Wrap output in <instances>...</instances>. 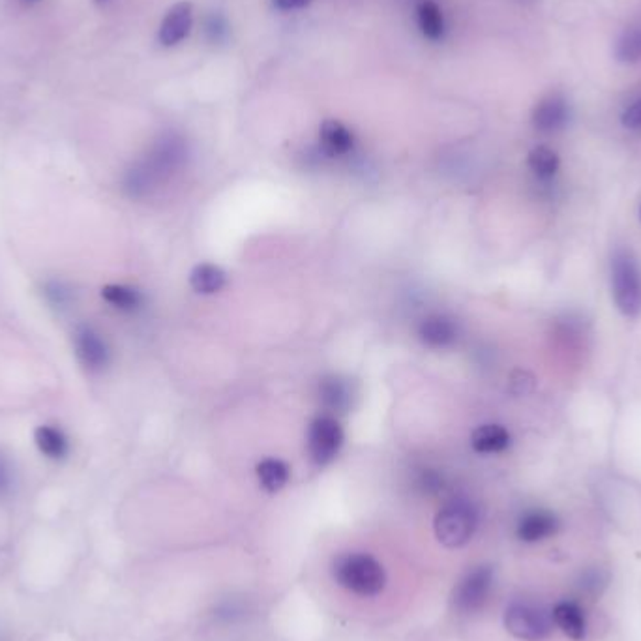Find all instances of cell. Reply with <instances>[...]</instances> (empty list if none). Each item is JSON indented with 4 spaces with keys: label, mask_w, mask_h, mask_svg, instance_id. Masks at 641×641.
<instances>
[{
    "label": "cell",
    "mask_w": 641,
    "mask_h": 641,
    "mask_svg": "<svg viewBox=\"0 0 641 641\" xmlns=\"http://www.w3.org/2000/svg\"><path fill=\"white\" fill-rule=\"evenodd\" d=\"M534 388V377L529 372H514L510 377V392L512 394H529V392Z\"/></svg>",
    "instance_id": "24"
},
{
    "label": "cell",
    "mask_w": 641,
    "mask_h": 641,
    "mask_svg": "<svg viewBox=\"0 0 641 641\" xmlns=\"http://www.w3.org/2000/svg\"><path fill=\"white\" fill-rule=\"evenodd\" d=\"M507 630L523 641H541L552 632L550 615L529 602H514L505 612Z\"/></svg>",
    "instance_id": "4"
},
{
    "label": "cell",
    "mask_w": 641,
    "mask_h": 641,
    "mask_svg": "<svg viewBox=\"0 0 641 641\" xmlns=\"http://www.w3.org/2000/svg\"><path fill=\"white\" fill-rule=\"evenodd\" d=\"M192 289L199 295H214L224 289L226 272L212 263H201L190 272Z\"/></svg>",
    "instance_id": "15"
},
{
    "label": "cell",
    "mask_w": 641,
    "mask_h": 641,
    "mask_svg": "<svg viewBox=\"0 0 641 641\" xmlns=\"http://www.w3.org/2000/svg\"><path fill=\"white\" fill-rule=\"evenodd\" d=\"M343 445V432L336 418L323 415L311 420L308 427V452L317 466L331 463Z\"/></svg>",
    "instance_id": "5"
},
{
    "label": "cell",
    "mask_w": 641,
    "mask_h": 641,
    "mask_svg": "<svg viewBox=\"0 0 641 641\" xmlns=\"http://www.w3.org/2000/svg\"><path fill=\"white\" fill-rule=\"evenodd\" d=\"M617 57L625 62H632L641 58V32L632 30L623 36V40L617 46Z\"/></svg>",
    "instance_id": "23"
},
{
    "label": "cell",
    "mask_w": 641,
    "mask_h": 641,
    "mask_svg": "<svg viewBox=\"0 0 641 641\" xmlns=\"http://www.w3.org/2000/svg\"><path fill=\"white\" fill-rule=\"evenodd\" d=\"M96 5H105V3H110V0H94Z\"/></svg>",
    "instance_id": "28"
},
{
    "label": "cell",
    "mask_w": 641,
    "mask_h": 641,
    "mask_svg": "<svg viewBox=\"0 0 641 641\" xmlns=\"http://www.w3.org/2000/svg\"><path fill=\"white\" fill-rule=\"evenodd\" d=\"M477 523L475 507L463 499H456L437 512L434 521L436 537L447 548H461L473 539Z\"/></svg>",
    "instance_id": "2"
},
{
    "label": "cell",
    "mask_w": 641,
    "mask_h": 641,
    "mask_svg": "<svg viewBox=\"0 0 641 641\" xmlns=\"http://www.w3.org/2000/svg\"><path fill=\"white\" fill-rule=\"evenodd\" d=\"M639 218H641V206H639Z\"/></svg>",
    "instance_id": "30"
},
{
    "label": "cell",
    "mask_w": 641,
    "mask_h": 641,
    "mask_svg": "<svg viewBox=\"0 0 641 641\" xmlns=\"http://www.w3.org/2000/svg\"><path fill=\"white\" fill-rule=\"evenodd\" d=\"M74 349L79 363L89 372H101L110 364V349L103 338L89 325H81L74 332Z\"/></svg>",
    "instance_id": "7"
},
{
    "label": "cell",
    "mask_w": 641,
    "mask_h": 641,
    "mask_svg": "<svg viewBox=\"0 0 641 641\" xmlns=\"http://www.w3.org/2000/svg\"><path fill=\"white\" fill-rule=\"evenodd\" d=\"M555 625L570 637V639H583L585 637V617L582 610L573 602H561L553 610Z\"/></svg>",
    "instance_id": "16"
},
{
    "label": "cell",
    "mask_w": 641,
    "mask_h": 641,
    "mask_svg": "<svg viewBox=\"0 0 641 641\" xmlns=\"http://www.w3.org/2000/svg\"><path fill=\"white\" fill-rule=\"evenodd\" d=\"M493 573L489 566H477L463 576L452 591V604L459 614H475L488 600Z\"/></svg>",
    "instance_id": "6"
},
{
    "label": "cell",
    "mask_w": 641,
    "mask_h": 641,
    "mask_svg": "<svg viewBox=\"0 0 641 641\" xmlns=\"http://www.w3.org/2000/svg\"><path fill=\"white\" fill-rule=\"evenodd\" d=\"M510 445V434L499 424L478 426L471 436V447L478 454L503 452Z\"/></svg>",
    "instance_id": "14"
},
{
    "label": "cell",
    "mask_w": 641,
    "mask_h": 641,
    "mask_svg": "<svg viewBox=\"0 0 641 641\" xmlns=\"http://www.w3.org/2000/svg\"><path fill=\"white\" fill-rule=\"evenodd\" d=\"M557 527H559V521L552 512H544V510L529 512L521 518L518 525V537L523 542H539L555 534Z\"/></svg>",
    "instance_id": "13"
},
{
    "label": "cell",
    "mask_w": 641,
    "mask_h": 641,
    "mask_svg": "<svg viewBox=\"0 0 641 641\" xmlns=\"http://www.w3.org/2000/svg\"><path fill=\"white\" fill-rule=\"evenodd\" d=\"M194 26V6L192 3H176L163 17L160 25V44L165 47H173L186 40Z\"/></svg>",
    "instance_id": "8"
},
{
    "label": "cell",
    "mask_w": 641,
    "mask_h": 641,
    "mask_svg": "<svg viewBox=\"0 0 641 641\" xmlns=\"http://www.w3.org/2000/svg\"><path fill=\"white\" fill-rule=\"evenodd\" d=\"M25 3H34V0H25Z\"/></svg>",
    "instance_id": "29"
},
{
    "label": "cell",
    "mask_w": 641,
    "mask_h": 641,
    "mask_svg": "<svg viewBox=\"0 0 641 641\" xmlns=\"http://www.w3.org/2000/svg\"><path fill=\"white\" fill-rule=\"evenodd\" d=\"M272 5L281 12H293L310 6L311 0H272Z\"/></svg>",
    "instance_id": "27"
},
{
    "label": "cell",
    "mask_w": 641,
    "mask_h": 641,
    "mask_svg": "<svg viewBox=\"0 0 641 641\" xmlns=\"http://www.w3.org/2000/svg\"><path fill=\"white\" fill-rule=\"evenodd\" d=\"M566 121H568V105L557 94L544 98L532 111L534 128L544 133L561 130L566 124Z\"/></svg>",
    "instance_id": "9"
},
{
    "label": "cell",
    "mask_w": 641,
    "mask_h": 641,
    "mask_svg": "<svg viewBox=\"0 0 641 641\" xmlns=\"http://www.w3.org/2000/svg\"><path fill=\"white\" fill-rule=\"evenodd\" d=\"M256 471H257V478H259L263 489H267L268 493H278L279 489H283L291 477L288 463L278 459V457H267V459L259 461Z\"/></svg>",
    "instance_id": "17"
},
{
    "label": "cell",
    "mask_w": 641,
    "mask_h": 641,
    "mask_svg": "<svg viewBox=\"0 0 641 641\" xmlns=\"http://www.w3.org/2000/svg\"><path fill=\"white\" fill-rule=\"evenodd\" d=\"M418 338L427 347L443 349V347H448L456 342L457 327L452 319H448L445 315H430L420 323Z\"/></svg>",
    "instance_id": "10"
},
{
    "label": "cell",
    "mask_w": 641,
    "mask_h": 641,
    "mask_svg": "<svg viewBox=\"0 0 641 641\" xmlns=\"http://www.w3.org/2000/svg\"><path fill=\"white\" fill-rule=\"evenodd\" d=\"M621 122L628 130H641V98L626 107L621 117Z\"/></svg>",
    "instance_id": "25"
},
{
    "label": "cell",
    "mask_w": 641,
    "mask_h": 641,
    "mask_svg": "<svg viewBox=\"0 0 641 641\" xmlns=\"http://www.w3.org/2000/svg\"><path fill=\"white\" fill-rule=\"evenodd\" d=\"M527 163H529V169L537 176L552 178L559 169V156L555 151L541 145V147H534L529 152Z\"/></svg>",
    "instance_id": "21"
},
{
    "label": "cell",
    "mask_w": 641,
    "mask_h": 641,
    "mask_svg": "<svg viewBox=\"0 0 641 641\" xmlns=\"http://www.w3.org/2000/svg\"><path fill=\"white\" fill-rule=\"evenodd\" d=\"M334 580L345 591L359 596H377L386 583L383 564L368 553H345L332 566Z\"/></svg>",
    "instance_id": "1"
},
{
    "label": "cell",
    "mask_w": 641,
    "mask_h": 641,
    "mask_svg": "<svg viewBox=\"0 0 641 641\" xmlns=\"http://www.w3.org/2000/svg\"><path fill=\"white\" fill-rule=\"evenodd\" d=\"M44 297L46 300L58 310H64L74 300V291H71L62 281H47L44 285Z\"/></svg>",
    "instance_id": "22"
},
{
    "label": "cell",
    "mask_w": 641,
    "mask_h": 641,
    "mask_svg": "<svg viewBox=\"0 0 641 641\" xmlns=\"http://www.w3.org/2000/svg\"><path fill=\"white\" fill-rule=\"evenodd\" d=\"M101 297L107 304L124 311L137 310L142 302L141 293L137 289L126 288V285H107V288L101 289Z\"/></svg>",
    "instance_id": "20"
},
{
    "label": "cell",
    "mask_w": 641,
    "mask_h": 641,
    "mask_svg": "<svg viewBox=\"0 0 641 641\" xmlns=\"http://www.w3.org/2000/svg\"><path fill=\"white\" fill-rule=\"evenodd\" d=\"M612 289L617 310L626 317L641 311V272L634 257L619 249L612 261Z\"/></svg>",
    "instance_id": "3"
},
{
    "label": "cell",
    "mask_w": 641,
    "mask_h": 641,
    "mask_svg": "<svg viewBox=\"0 0 641 641\" xmlns=\"http://www.w3.org/2000/svg\"><path fill=\"white\" fill-rule=\"evenodd\" d=\"M319 400L332 413H347L352 402V388L338 375L325 377L319 383Z\"/></svg>",
    "instance_id": "11"
},
{
    "label": "cell",
    "mask_w": 641,
    "mask_h": 641,
    "mask_svg": "<svg viewBox=\"0 0 641 641\" xmlns=\"http://www.w3.org/2000/svg\"><path fill=\"white\" fill-rule=\"evenodd\" d=\"M12 484H14L12 468H10L8 459L0 454V499L6 497L12 491Z\"/></svg>",
    "instance_id": "26"
},
{
    "label": "cell",
    "mask_w": 641,
    "mask_h": 641,
    "mask_svg": "<svg viewBox=\"0 0 641 641\" xmlns=\"http://www.w3.org/2000/svg\"><path fill=\"white\" fill-rule=\"evenodd\" d=\"M319 141H320V149H323L329 156H343L354 145V137L351 130L334 119H329L320 124Z\"/></svg>",
    "instance_id": "12"
},
{
    "label": "cell",
    "mask_w": 641,
    "mask_h": 641,
    "mask_svg": "<svg viewBox=\"0 0 641 641\" xmlns=\"http://www.w3.org/2000/svg\"><path fill=\"white\" fill-rule=\"evenodd\" d=\"M416 14H418V26L426 38L434 42L441 40L445 34V19H443L441 8L436 3H432V0H424V3L418 5Z\"/></svg>",
    "instance_id": "19"
},
{
    "label": "cell",
    "mask_w": 641,
    "mask_h": 641,
    "mask_svg": "<svg viewBox=\"0 0 641 641\" xmlns=\"http://www.w3.org/2000/svg\"><path fill=\"white\" fill-rule=\"evenodd\" d=\"M34 441L38 450L49 459H64L69 452V445L66 436L53 426H40L34 432Z\"/></svg>",
    "instance_id": "18"
}]
</instances>
